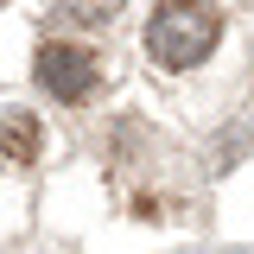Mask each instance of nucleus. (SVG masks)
<instances>
[{"label":"nucleus","mask_w":254,"mask_h":254,"mask_svg":"<svg viewBox=\"0 0 254 254\" xmlns=\"http://www.w3.org/2000/svg\"><path fill=\"white\" fill-rule=\"evenodd\" d=\"M216 38H222V13L210 0H165L146 19V58L159 70H190L216 51Z\"/></svg>","instance_id":"obj_1"},{"label":"nucleus","mask_w":254,"mask_h":254,"mask_svg":"<svg viewBox=\"0 0 254 254\" xmlns=\"http://www.w3.org/2000/svg\"><path fill=\"white\" fill-rule=\"evenodd\" d=\"M38 83L58 95V102H83V95L95 89V58L83 45L51 38V45H38Z\"/></svg>","instance_id":"obj_2"},{"label":"nucleus","mask_w":254,"mask_h":254,"mask_svg":"<svg viewBox=\"0 0 254 254\" xmlns=\"http://www.w3.org/2000/svg\"><path fill=\"white\" fill-rule=\"evenodd\" d=\"M38 146H45V140H38V121H32V115H6V121H0V159H6V165H32Z\"/></svg>","instance_id":"obj_3"},{"label":"nucleus","mask_w":254,"mask_h":254,"mask_svg":"<svg viewBox=\"0 0 254 254\" xmlns=\"http://www.w3.org/2000/svg\"><path fill=\"white\" fill-rule=\"evenodd\" d=\"M64 19H76V26H102V19H115L121 13V0H58Z\"/></svg>","instance_id":"obj_4"}]
</instances>
